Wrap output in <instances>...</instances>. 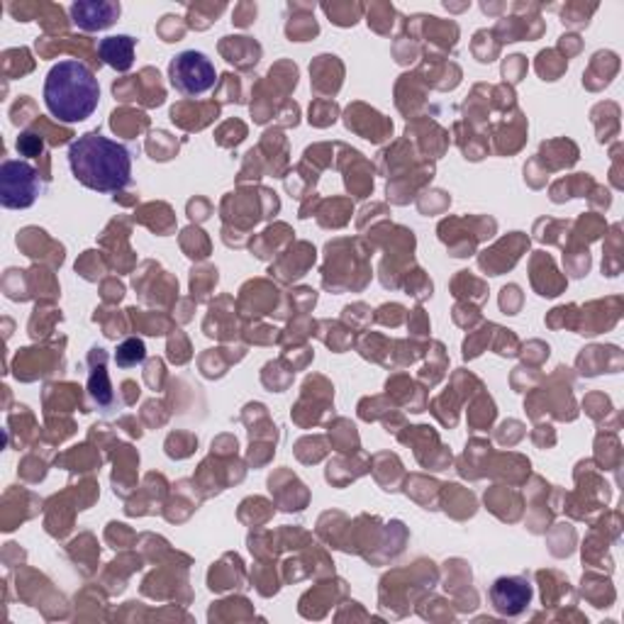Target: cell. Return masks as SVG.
<instances>
[{"label": "cell", "instance_id": "cell-3", "mask_svg": "<svg viewBox=\"0 0 624 624\" xmlns=\"http://www.w3.org/2000/svg\"><path fill=\"white\" fill-rule=\"evenodd\" d=\"M169 78L180 96L196 98L208 93L215 86V66L203 52H180L178 57L171 59L169 64Z\"/></svg>", "mask_w": 624, "mask_h": 624}, {"label": "cell", "instance_id": "cell-4", "mask_svg": "<svg viewBox=\"0 0 624 624\" xmlns=\"http://www.w3.org/2000/svg\"><path fill=\"white\" fill-rule=\"evenodd\" d=\"M39 196V174L27 161L5 159L0 166V203L8 210L29 208Z\"/></svg>", "mask_w": 624, "mask_h": 624}, {"label": "cell", "instance_id": "cell-2", "mask_svg": "<svg viewBox=\"0 0 624 624\" xmlns=\"http://www.w3.org/2000/svg\"><path fill=\"white\" fill-rule=\"evenodd\" d=\"M100 86L84 62L66 59L52 66L45 80V105L59 123H84L96 113Z\"/></svg>", "mask_w": 624, "mask_h": 624}, {"label": "cell", "instance_id": "cell-8", "mask_svg": "<svg viewBox=\"0 0 624 624\" xmlns=\"http://www.w3.org/2000/svg\"><path fill=\"white\" fill-rule=\"evenodd\" d=\"M142 359H145V345H142V341H137V339L125 341L123 349H120L117 357H115V361H117L120 366H135L137 361H142Z\"/></svg>", "mask_w": 624, "mask_h": 624}, {"label": "cell", "instance_id": "cell-6", "mask_svg": "<svg viewBox=\"0 0 624 624\" xmlns=\"http://www.w3.org/2000/svg\"><path fill=\"white\" fill-rule=\"evenodd\" d=\"M74 20L84 29H103L113 25V17L120 13V5H96V3H74Z\"/></svg>", "mask_w": 624, "mask_h": 624}, {"label": "cell", "instance_id": "cell-1", "mask_svg": "<svg viewBox=\"0 0 624 624\" xmlns=\"http://www.w3.org/2000/svg\"><path fill=\"white\" fill-rule=\"evenodd\" d=\"M68 166L80 186L98 194H115L133 178V157L127 147L100 133H86L72 142Z\"/></svg>", "mask_w": 624, "mask_h": 624}, {"label": "cell", "instance_id": "cell-7", "mask_svg": "<svg viewBox=\"0 0 624 624\" xmlns=\"http://www.w3.org/2000/svg\"><path fill=\"white\" fill-rule=\"evenodd\" d=\"M133 37H108L103 45H100V54H103L105 62L110 66H115L117 72H127L133 66Z\"/></svg>", "mask_w": 624, "mask_h": 624}, {"label": "cell", "instance_id": "cell-5", "mask_svg": "<svg viewBox=\"0 0 624 624\" xmlns=\"http://www.w3.org/2000/svg\"><path fill=\"white\" fill-rule=\"evenodd\" d=\"M529 598H532V588H529V583H525L522 578H498L490 588L492 608H496L500 615H508V617L522 615L525 608L529 606Z\"/></svg>", "mask_w": 624, "mask_h": 624}]
</instances>
